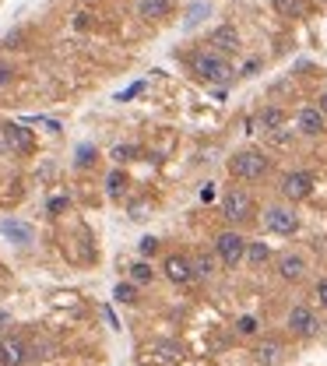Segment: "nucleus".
<instances>
[{"mask_svg": "<svg viewBox=\"0 0 327 366\" xmlns=\"http://www.w3.org/2000/svg\"><path fill=\"white\" fill-rule=\"evenodd\" d=\"M4 141H7V148L18 152V155H32V152H35V138H32V131L21 127V123H4Z\"/></svg>", "mask_w": 327, "mask_h": 366, "instance_id": "nucleus-12", "label": "nucleus"}, {"mask_svg": "<svg viewBox=\"0 0 327 366\" xmlns=\"http://www.w3.org/2000/svg\"><path fill=\"white\" fill-rule=\"evenodd\" d=\"M109 155H113L116 162H130V159L137 155V148H134V145H116V148H113Z\"/></svg>", "mask_w": 327, "mask_h": 366, "instance_id": "nucleus-24", "label": "nucleus"}, {"mask_svg": "<svg viewBox=\"0 0 327 366\" xmlns=\"http://www.w3.org/2000/svg\"><path fill=\"white\" fill-rule=\"evenodd\" d=\"M306 257L299 254V250H285L278 261H275V272H278V278L282 282H289V285H296V282H303L306 278Z\"/></svg>", "mask_w": 327, "mask_h": 366, "instance_id": "nucleus-8", "label": "nucleus"}, {"mask_svg": "<svg viewBox=\"0 0 327 366\" xmlns=\"http://www.w3.org/2000/svg\"><path fill=\"white\" fill-rule=\"evenodd\" d=\"M260 331V321L257 317H250V314H243V317H236V335H243V338H250V335H257Z\"/></svg>", "mask_w": 327, "mask_h": 366, "instance_id": "nucleus-21", "label": "nucleus"}, {"mask_svg": "<svg viewBox=\"0 0 327 366\" xmlns=\"http://www.w3.org/2000/svg\"><path fill=\"white\" fill-rule=\"evenodd\" d=\"M257 71H260V57H253V60L243 64V74H257Z\"/></svg>", "mask_w": 327, "mask_h": 366, "instance_id": "nucleus-31", "label": "nucleus"}, {"mask_svg": "<svg viewBox=\"0 0 327 366\" xmlns=\"http://www.w3.org/2000/svg\"><path fill=\"white\" fill-rule=\"evenodd\" d=\"M208 43H212V50L222 53L225 60H229V57H236V53L243 50V35H239V28H236V25H218Z\"/></svg>", "mask_w": 327, "mask_h": 366, "instance_id": "nucleus-9", "label": "nucleus"}, {"mask_svg": "<svg viewBox=\"0 0 327 366\" xmlns=\"http://www.w3.org/2000/svg\"><path fill=\"white\" fill-rule=\"evenodd\" d=\"M268 170H271V159H268L260 148H243V152H236V155L229 159V173L243 183L264 180Z\"/></svg>", "mask_w": 327, "mask_h": 366, "instance_id": "nucleus-1", "label": "nucleus"}, {"mask_svg": "<svg viewBox=\"0 0 327 366\" xmlns=\"http://www.w3.org/2000/svg\"><path fill=\"white\" fill-rule=\"evenodd\" d=\"M123 187H127V177H123L120 170H113V173L106 177V194L116 201V197H123Z\"/></svg>", "mask_w": 327, "mask_h": 366, "instance_id": "nucleus-22", "label": "nucleus"}, {"mask_svg": "<svg viewBox=\"0 0 327 366\" xmlns=\"http://www.w3.org/2000/svg\"><path fill=\"white\" fill-rule=\"evenodd\" d=\"M96 159V152H92V145H81V152H78V166H88Z\"/></svg>", "mask_w": 327, "mask_h": 366, "instance_id": "nucleus-28", "label": "nucleus"}, {"mask_svg": "<svg viewBox=\"0 0 327 366\" xmlns=\"http://www.w3.org/2000/svg\"><path fill=\"white\" fill-rule=\"evenodd\" d=\"M222 215H225L232 226H243V222H250V215H253V197H250L243 187H232V190H225V197H222Z\"/></svg>", "mask_w": 327, "mask_h": 366, "instance_id": "nucleus-7", "label": "nucleus"}, {"mask_svg": "<svg viewBox=\"0 0 327 366\" xmlns=\"http://www.w3.org/2000/svg\"><path fill=\"white\" fill-rule=\"evenodd\" d=\"M314 187H317V177L310 173V170H289L282 183H278V190H282V197L289 201V204H299V201H306L310 194H314Z\"/></svg>", "mask_w": 327, "mask_h": 366, "instance_id": "nucleus-5", "label": "nucleus"}, {"mask_svg": "<svg viewBox=\"0 0 327 366\" xmlns=\"http://www.w3.org/2000/svg\"><path fill=\"white\" fill-rule=\"evenodd\" d=\"M137 14L144 21H162L166 14H173V0H137Z\"/></svg>", "mask_w": 327, "mask_h": 366, "instance_id": "nucleus-14", "label": "nucleus"}, {"mask_svg": "<svg viewBox=\"0 0 327 366\" xmlns=\"http://www.w3.org/2000/svg\"><path fill=\"white\" fill-rule=\"evenodd\" d=\"M257 123H260L268 134H275V131L285 127V109H282V106H264L260 116H257Z\"/></svg>", "mask_w": 327, "mask_h": 366, "instance_id": "nucleus-17", "label": "nucleus"}, {"mask_svg": "<svg viewBox=\"0 0 327 366\" xmlns=\"http://www.w3.org/2000/svg\"><path fill=\"white\" fill-rule=\"evenodd\" d=\"M296 131H299L303 138H321L327 131V116L317 106H303V109L296 113Z\"/></svg>", "mask_w": 327, "mask_h": 366, "instance_id": "nucleus-10", "label": "nucleus"}, {"mask_svg": "<svg viewBox=\"0 0 327 366\" xmlns=\"http://www.w3.org/2000/svg\"><path fill=\"white\" fill-rule=\"evenodd\" d=\"M264 226L278 236H296L299 233V211L292 204H268L264 208Z\"/></svg>", "mask_w": 327, "mask_h": 366, "instance_id": "nucleus-6", "label": "nucleus"}, {"mask_svg": "<svg viewBox=\"0 0 327 366\" xmlns=\"http://www.w3.org/2000/svg\"><path fill=\"white\" fill-rule=\"evenodd\" d=\"M190 71L201 78V82H212V85H225L229 78H232V64L215 53L212 46L208 50H197L194 57H190Z\"/></svg>", "mask_w": 327, "mask_h": 366, "instance_id": "nucleus-2", "label": "nucleus"}, {"mask_svg": "<svg viewBox=\"0 0 327 366\" xmlns=\"http://www.w3.org/2000/svg\"><path fill=\"white\" fill-rule=\"evenodd\" d=\"M67 204H71L67 197H53V201H50V211H53V215H60V211H64Z\"/></svg>", "mask_w": 327, "mask_h": 366, "instance_id": "nucleus-30", "label": "nucleus"}, {"mask_svg": "<svg viewBox=\"0 0 327 366\" xmlns=\"http://www.w3.org/2000/svg\"><path fill=\"white\" fill-rule=\"evenodd\" d=\"M0 229H4L14 243H28V240H32V229H28V226H21V222H4Z\"/></svg>", "mask_w": 327, "mask_h": 366, "instance_id": "nucleus-20", "label": "nucleus"}, {"mask_svg": "<svg viewBox=\"0 0 327 366\" xmlns=\"http://www.w3.org/2000/svg\"><path fill=\"white\" fill-rule=\"evenodd\" d=\"M314 303L327 310V278H317V285H314Z\"/></svg>", "mask_w": 327, "mask_h": 366, "instance_id": "nucleus-26", "label": "nucleus"}, {"mask_svg": "<svg viewBox=\"0 0 327 366\" xmlns=\"http://www.w3.org/2000/svg\"><path fill=\"white\" fill-rule=\"evenodd\" d=\"M162 272H166V278H169L173 285H190V282L197 278V274H194V261L183 257V254H169L166 265H162Z\"/></svg>", "mask_w": 327, "mask_h": 366, "instance_id": "nucleus-11", "label": "nucleus"}, {"mask_svg": "<svg viewBox=\"0 0 327 366\" xmlns=\"http://www.w3.org/2000/svg\"><path fill=\"white\" fill-rule=\"evenodd\" d=\"M155 247H159V243H155V240H151V236H148V240H144V243H141V254H144V257H148V254H155Z\"/></svg>", "mask_w": 327, "mask_h": 366, "instance_id": "nucleus-32", "label": "nucleus"}, {"mask_svg": "<svg viewBox=\"0 0 327 366\" xmlns=\"http://www.w3.org/2000/svg\"><path fill=\"white\" fill-rule=\"evenodd\" d=\"M246 240H243V233H236V229H225V233H218L215 236V254L218 261H222V268H229V272H236L243 261H246Z\"/></svg>", "mask_w": 327, "mask_h": 366, "instance_id": "nucleus-3", "label": "nucleus"}, {"mask_svg": "<svg viewBox=\"0 0 327 366\" xmlns=\"http://www.w3.org/2000/svg\"><path fill=\"white\" fill-rule=\"evenodd\" d=\"M285 331L292 338H314V335H321V314L306 303H296L285 317Z\"/></svg>", "mask_w": 327, "mask_h": 366, "instance_id": "nucleus-4", "label": "nucleus"}, {"mask_svg": "<svg viewBox=\"0 0 327 366\" xmlns=\"http://www.w3.org/2000/svg\"><path fill=\"white\" fill-rule=\"evenodd\" d=\"M268 265H271V247L253 240V243L246 247V268H253V272H264Z\"/></svg>", "mask_w": 327, "mask_h": 366, "instance_id": "nucleus-15", "label": "nucleus"}, {"mask_svg": "<svg viewBox=\"0 0 327 366\" xmlns=\"http://www.w3.org/2000/svg\"><path fill=\"white\" fill-rule=\"evenodd\" d=\"M28 345L18 338V335H11V338H4L0 342V366H25L28 363Z\"/></svg>", "mask_w": 327, "mask_h": 366, "instance_id": "nucleus-13", "label": "nucleus"}, {"mask_svg": "<svg viewBox=\"0 0 327 366\" xmlns=\"http://www.w3.org/2000/svg\"><path fill=\"white\" fill-rule=\"evenodd\" d=\"M113 296H116L120 303H134V299H137V289H134V285H127V282H120V285L113 289Z\"/></svg>", "mask_w": 327, "mask_h": 366, "instance_id": "nucleus-23", "label": "nucleus"}, {"mask_svg": "<svg viewBox=\"0 0 327 366\" xmlns=\"http://www.w3.org/2000/svg\"><path fill=\"white\" fill-rule=\"evenodd\" d=\"M218 265H222V261H218L215 250H197V254H194V274H197V278H215Z\"/></svg>", "mask_w": 327, "mask_h": 366, "instance_id": "nucleus-16", "label": "nucleus"}, {"mask_svg": "<svg viewBox=\"0 0 327 366\" xmlns=\"http://www.w3.org/2000/svg\"><path fill=\"white\" fill-rule=\"evenodd\" d=\"M11 82H14V67H11V64H4V60H0V89H7V85H11Z\"/></svg>", "mask_w": 327, "mask_h": 366, "instance_id": "nucleus-27", "label": "nucleus"}, {"mask_svg": "<svg viewBox=\"0 0 327 366\" xmlns=\"http://www.w3.org/2000/svg\"><path fill=\"white\" fill-rule=\"evenodd\" d=\"M317 109H321V113H324V116H327V89L321 92V99H317Z\"/></svg>", "mask_w": 327, "mask_h": 366, "instance_id": "nucleus-33", "label": "nucleus"}, {"mask_svg": "<svg viewBox=\"0 0 327 366\" xmlns=\"http://www.w3.org/2000/svg\"><path fill=\"white\" fill-rule=\"evenodd\" d=\"M130 274H134V282H141V285L151 282V268H148L144 261H134V265H130Z\"/></svg>", "mask_w": 327, "mask_h": 366, "instance_id": "nucleus-25", "label": "nucleus"}, {"mask_svg": "<svg viewBox=\"0 0 327 366\" xmlns=\"http://www.w3.org/2000/svg\"><path fill=\"white\" fill-rule=\"evenodd\" d=\"M271 7L282 18H303L306 14V0H271Z\"/></svg>", "mask_w": 327, "mask_h": 366, "instance_id": "nucleus-19", "label": "nucleus"}, {"mask_svg": "<svg viewBox=\"0 0 327 366\" xmlns=\"http://www.w3.org/2000/svg\"><path fill=\"white\" fill-rule=\"evenodd\" d=\"M137 92H144V82H134V85H130V89H127V92H120V95H116V99H120V102H127V99H134V95H137Z\"/></svg>", "mask_w": 327, "mask_h": 366, "instance_id": "nucleus-29", "label": "nucleus"}, {"mask_svg": "<svg viewBox=\"0 0 327 366\" xmlns=\"http://www.w3.org/2000/svg\"><path fill=\"white\" fill-rule=\"evenodd\" d=\"M257 360L264 366H278L282 363V342H275V338H268V342H257Z\"/></svg>", "mask_w": 327, "mask_h": 366, "instance_id": "nucleus-18", "label": "nucleus"}, {"mask_svg": "<svg viewBox=\"0 0 327 366\" xmlns=\"http://www.w3.org/2000/svg\"><path fill=\"white\" fill-rule=\"evenodd\" d=\"M324 4H327V0H324Z\"/></svg>", "mask_w": 327, "mask_h": 366, "instance_id": "nucleus-34", "label": "nucleus"}]
</instances>
